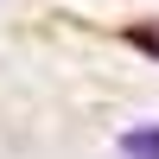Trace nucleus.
<instances>
[{
    "mask_svg": "<svg viewBox=\"0 0 159 159\" xmlns=\"http://www.w3.org/2000/svg\"><path fill=\"white\" fill-rule=\"evenodd\" d=\"M127 38H134L140 51H153V57H159V32H153V25H134V32H127Z\"/></svg>",
    "mask_w": 159,
    "mask_h": 159,
    "instance_id": "obj_2",
    "label": "nucleus"
},
{
    "mask_svg": "<svg viewBox=\"0 0 159 159\" xmlns=\"http://www.w3.org/2000/svg\"><path fill=\"white\" fill-rule=\"evenodd\" d=\"M121 159H159V127H127L121 134Z\"/></svg>",
    "mask_w": 159,
    "mask_h": 159,
    "instance_id": "obj_1",
    "label": "nucleus"
}]
</instances>
